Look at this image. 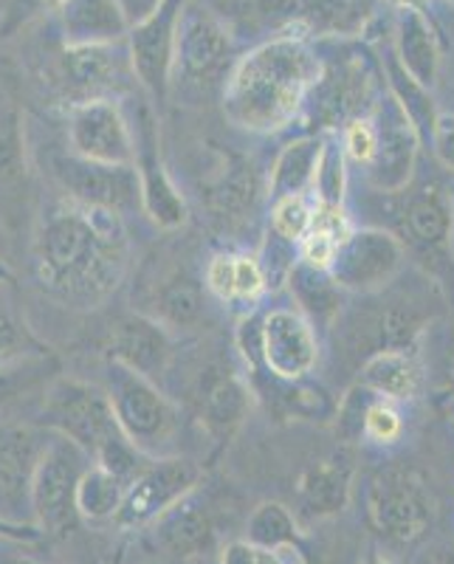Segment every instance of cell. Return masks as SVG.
<instances>
[{
  "label": "cell",
  "mask_w": 454,
  "mask_h": 564,
  "mask_svg": "<svg viewBox=\"0 0 454 564\" xmlns=\"http://www.w3.org/2000/svg\"><path fill=\"white\" fill-rule=\"evenodd\" d=\"M32 254L45 294L74 308H94L128 274L125 218L97 206L60 200L40 220Z\"/></svg>",
  "instance_id": "cell-1"
},
{
  "label": "cell",
  "mask_w": 454,
  "mask_h": 564,
  "mask_svg": "<svg viewBox=\"0 0 454 564\" xmlns=\"http://www.w3.org/2000/svg\"><path fill=\"white\" fill-rule=\"evenodd\" d=\"M320 77L322 59L305 37H271L229 70L224 94L226 116L255 133L285 128L307 102V94Z\"/></svg>",
  "instance_id": "cell-2"
},
{
  "label": "cell",
  "mask_w": 454,
  "mask_h": 564,
  "mask_svg": "<svg viewBox=\"0 0 454 564\" xmlns=\"http://www.w3.org/2000/svg\"><path fill=\"white\" fill-rule=\"evenodd\" d=\"M105 376H108L105 392L122 435L148 457H166L181 432L179 404L164 395L155 381L128 370L119 361H108Z\"/></svg>",
  "instance_id": "cell-3"
},
{
  "label": "cell",
  "mask_w": 454,
  "mask_h": 564,
  "mask_svg": "<svg viewBox=\"0 0 454 564\" xmlns=\"http://www.w3.org/2000/svg\"><path fill=\"white\" fill-rule=\"evenodd\" d=\"M40 426L74 441L90 460L122 435L105 387L74 376H54L43 390Z\"/></svg>",
  "instance_id": "cell-4"
},
{
  "label": "cell",
  "mask_w": 454,
  "mask_h": 564,
  "mask_svg": "<svg viewBox=\"0 0 454 564\" xmlns=\"http://www.w3.org/2000/svg\"><path fill=\"white\" fill-rule=\"evenodd\" d=\"M367 513L376 533L392 547L418 545L435 520V502L415 468L385 466L367 488Z\"/></svg>",
  "instance_id": "cell-5"
},
{
  "label": "cell",
  "mask_w": 454,
  "mask_h": 564,
  "mask_svg": "<svg viewBox=\"0 0 454 564\" xmlns=\"http://www.w3.org/2000/svg\"><path fill=\"white\" fill-rule=\"evenodd\" d=\"M90 463L94 460L88 452L79 449L68 437L52 432V441L34 471L32 497H29V511L43 536H65L74 531L79 522L77 486Z\"/></svg>",
  "instance_id": "cell-6"
},
{
  "label": "cell",
  "mask_w": 454,
  "mask_h": 564,
  "mask_svg": "<svg viewBox=\"0 0 454 564\" xmlns=\"http://www.w3.org/2000/svg\"><path fill=\"white\" fill-rule=\"evenodd\" d=\"M136 79L130 54L110 45H65L52 65V88L68 108L90 99H116Z\"/></svg>",
  "instance_id": "cell-7"
},
{
  "label": "cell",
  "mask_w": 454,
  "mask_h": 564,
  "mask_svg": "<svg viewBox=\"0 0 454 564\" xmlns=\"http://www.w3.org/2000/svg\"><path fill=\"white\" fill-rule=\"evenodd\" d=\"M201 466L190 457H153L139 475L125 486L122 506L116 511L114 525L122 531H141L150 528L161 513L170 511L175 502L198 491Z\"/></svg>",
  "instance_id": "cell-8"
},
{
  "label": "cell",
  "mask_w": 454,
  "mask_h": 564,
  "mask_svg": "<svg viewBox=\"0 0 454 564\" xmlns=\"http://www.w3.org/2000/svg\"><path fill=\"white\" fill-rule=\"evenodd\" d=\"M231 32L204 0H186L179 14L173 45V74L193 85H209L229 70Z\"/></svg>",
  "instance_id": "cell-9"
},
{
  "label": "cell",
  "mask_w": 454,
  "mask_h": 564,
  "mask_svg": "<svg viewBox=\"0 0 454 564\" xmlns=\"http://www.w3.org/2000/svg\"><path fill=\"white\" fill-rule=\"evenodd\" d=\"M392 206V235L423 260H446L454 240V206L441 184L407 186L396 193Z\"/></svg>",
  "instance_id": "cell-10"
},
{
  "label": "cell",
  "mask_w": 454,
  "mask_h": 564,
  "mask_svg": "<svg viewBox=\"0 0 454 564\" xmlns=\"http://www.w3.org/2000/svg\"><path fill=\"white\" fill-rule=\"evenodd\" d=\"M52 175L63 186L68 200L83 206L128 215L141 206V184L136 167L122 164H99V161L79 159V155H54Z\"/></svg>",
  "instance_id": "cell-11"
},
{
  "label": "cell",
  "mask_w": 454,
  "mask_h": 564,
  "mask_svg": "<svg viewBox=\"0 0 454 564\" xmlns=\"http://www.w3.org/2000/svg\"><path fill=\"white\" fill-rule=\"evenodd\" d=\"M403 257L407 249L390 229H353L333 257L327 274L342 291L372 294L396 280L403 269Z\"/></svg>",
  "instance_id": "cell-12"
},
{
  "label": "cell",
  "mask_w": 454,
  "mask_h": 564,
  "mask_svg": "<svg viewBox=\"0 0 454 564\" xmlns=\"http://www.w3.org/2000/svg\"><path fill=\"white\" fill-rule=\"evenodd\" d=\"M186 0H159V7L128 32V54L136 79L159 105L173 83V45L179 14Z\"/></svg>",
  "instance_id": "cell-13"
},
{
  "label": "cell",
  "mask_w": 454,
  "mask_h": 564,
  "mask_svg": "<svg viewBox=\"0 0 454 564\" xmlns=\"http://www.w3.org/2000/svg\"><path fill=\"white\" fill-rule=\"evenodd\" d=\"M71 153L99 164H122L136 161L133 128L122 105L116 99H90L71 108L68 116Z\"/></svg>",
  "instance_id": "cell-14"
},
{
  "label": "cell",
  "mask_w": 454,
  "mask_h": 564,
  "mask_svg": "<svg viewBox=\"0 0 454 564\" xmlns=\"http://www.w3.org/2000/svg\"><path fill=\"white\" fill-rule=\"evenodd\" d=\"M48 441L52 432L40 423L0 417V517L14 520V513L29 508L34 471Z\"/></svg>",
  "instance_id": "cell-15"
},
{
  "label": "cell",
  "mask_w": 454,
  "mask_h": 564,
  "mask_svg": "<svg viewBox=\"0 0 454 564\" xmlns=\"http://www.w3.org/2000/svg\"><path fill=\"white\" fill-rule=\"evenodd\" d=\"M372 113H376L372 122H376L378 144L367 173H370V184L376 186V193L396 195L412 184L421 135L392 97L381 99Z\"/></svg>",
  "instance_id": "cell-16"
},
{
  "label": "cell",
  "mask_w": 454,
  "mask_h": 564,
  "mask_svg": "<svg viewBox=\"0 0 454 564\" xmlns=\"http://www.w3.org/2000/svg\"><path fill=\"white\" fill-rule=\"evenodd\" d=\"M320 359L314 325L291 308L271 311L260 325V365L277 379H305Z\"/></svg>",
  "instance_id": "cell-17"
},
{
  "label": "cell",
  "mask_w": 454,
  "mask_h": 564,
  "mask_svg": "<svg viewBox=\"0 0 454 564\" xmlns=\"http://www.w3.org/2000/svg\"><path fill=\"white\" fill-rule=\"evenodd\" d=\"M370 9V0H266L262 14L282 20L296 37H353L367 26Z\"/></svg>",
  "instance_id": "cell-18"
},
{
  "label": "cell",
  "mask_w": 454,
  "mask_h": 564,
  "mask_svg": "<svg viewBox=\"0 0 454 564\" xmlns=\"http://www.w3.org/2000/svg\"><path fill=\"white\" fill-rule=\"evenodd\" d=\"M133 148V167L139 173L141 184V206H144V212H148L155 224L164 226V229H175V226H181L186 220V206L179 189H175V184L166 178L164 167H161L159 133H155L153 116H150L148 108H141L139 119H136Z\"/></svg>",
  "instance_id": "cell-19"
},
{
  "label": "cell",
  "mask_w": 454,
  "mask_h": 564,
  "mask_svg": "<svg viewBox=\"0 0 454 564\" xmlns=\"http://www.w3.org/2000/svg\"><path fill=\"white\" fill-rule=\"evenodd\" d=\"M105 352H108V361H119L128 370L155 381L173 361V341L161 322L148 319V316H128L110 327Z\"/></svg>",
  "instance_id": "cell-20"
},
{
  "label": "cell",
  "mask_w": 454,
  "mask_h": 564,
  "mask_svg": "<svg viewBox=\"0 0 454 564\" xmlns=\"http://www.w3.org/2000/svg\"><path fill=\"white\" fill-rule=\"evenodd\" d=\"M353 475H356V463L347 449L333 452L314 466H307L296 486V506L302 517L325 520L339 513L350 500Z\"/></svg>",
  "instance_id": "cell-21"
},
{
  "label": "cell",
  "mask_w": 454,
  "mask_h": 564,
  "mask_svg": "<svg viewBox=\"0 0 454 564\" xmlns=\"http://www.w3.org/2000/svg\"><path fill=\"white\" fill-rule=\"evenodd\" d=\"M193 494L175 502L170 511L161 513L159 520L148 528L155 545L175 558H193L201 553H209L215 547V539H218V528H215L212 513L193 500Z\"/></svg>",
  "instance_id": "cell-22"
},
{
  "label": "cell",
  "mask_w": 454,
  "mask_h": 564,
  "mask_svg": "<svg viewBox=\"0 0 454 564\" xmlns=\"http://www.w3.org/2000/svg\"><path fill=\"white\" fill-rule=\"evenodd\" d=\"M251 390L235 372H209L201 376L198 417L206 435L215 443H229L244 421L249 417Z\"/></svg>",
  "instance_id": "cell-23"
},
{
  "label": "cell",
  "mask_w": 454,
  "mask_h": 564,
  "mask_svg": "<svg viewBox=\"0 0 454 564\" xmlns=\"http://www.w3.org/2000/svg\"><path fill=\"white\" fill-rule=\"evenodd\" d=\"M57 14L65 45H110L130 32L119 0H65Z\"/></svg>",
  "instance_id": "cell-24"
},
{
  "label": "cell",
  "mask_w": 454,
  "mask_h": 564,
  "mask_svg": "<svg viewBox=\"0 0 454 564\" xmlns=\"http://www.w3.org/2000/svg\"><path fill=\"white\" fill-rule=\"evenodd\" d=\"M396 57L415 83L423 88H435L441 74V45L426 12L418 9H398L396 14Z\"/></svg>",
  "instance_id": "cell-25"
},
{
  "label": "cell",
  "mask_w": 454,
  "mask_h": 564,
  "mask_svg": "<svg viewBox=\"0 0 454 564\" xmlns=\"http://www.w3.org/2000/svg\"><path fill=\"white\" fill-rule=\"evenodd\" d=\"M358 384L376 392L378 398L390 401H410L421 390V361L418 352L378 350L367 356L365 367L358 372Z\"/></svg>",
  "instance_id": "cell-26"
},
{
  "label": "cell",
  "mask_w": 454,
  "mask_h": 564,
  "mask_svg": "<svg viewBox=\"0 0 454 564\" xmlns=\"http://www.w3.org/2000/svg\"><path fill=\"white\" fill-rule=\"evenodd\" d=\"M432 322V314H423L421 302L392 300L372 319V352L403 350L418 352V339ZM370 352V356H372Z\"/></svg>",
  "instance_id": "cell-27"
},
{
  "label": "cell",
  "mask_w": 454,
  "mask_h": 564,
  "mask_svg": "<svg viewBox=\"0 0 454 564\" xmlns=\"http://www.w3.org/2000/svg\"><path fill=\"white\" fill-rule=\"evenodd\" d=\"M322 141L325 139H296L282 150L269 181V189L274 195V200L289 198V195H307L314 189Z\"/></svg>",
  "instance_id": "cell-28"
},
{
  "label": "cell",
  "mask_w": 454,
  "mask_h": 564,
  "mask_svg": "<svg viewBox=\"0 0 454 564\" xmlns=\"http://www.w3.org/2000/svg\"><path fill=\"white\" fill-rule=\"evenodd\" d=\"M291 294L296 296L300 308L320 325H327L339 316L342 311V289L333 282L327 271L314 269L307 263H294L289 271ZM307 319V322H311Z\"/></svg>",
  "instance_id": "cell-29"
},
{
  "label": "cell",
  "mask_w": 454,
  "mask_h": 564,
  "mask_svg": "<svg viewBox=\"0 0 454 564\" xmlns=\"http://www.w3.org/2000/svg\"><path fill=\"white\" fill-rule=\"evenodd\" d=\"M385 74H387V85H390V97L396 99L398 108L407 113V119L412 122V128L418 130L421 141L432 139V130H435L437 122V110H435V99L429 94V88H423L421 83L407 74L401 63H398L396 52L387 54L385 59Z\"/></svg>",
  "instance_id": "cell-30"
},
{
  "label": "cell",
  "mask_w": 454,
  "mask_h": 564,
  "mask_svg": "<svg viewBox=\"0 0 454 564\" xmlns=\"http://www.w3.org/2000/svg\"><path fill=\"white\" fill-rule=\"evenodd\" d=\"M246 539L266 551H300L302 531L296 513L282 502H260L246 522Z\"/></svg>",
  "instance_id": "cell-31"
},
{
  "label": "cell",
  "mask_w": 454,
  "mask_h": 564,
  "mask_svg": "<svg viewBox=\"0 0 454 564\" xmlns=\"http://www.w3.org/2000/svg\"><path fill=\"white\" fill-rule=\"evenodd\" d=\"M125 482L105 471L102 466L90 463L77 486V513L85 522H114L116 511L122 506Z\"/></svg>",
  "instance_id": "cell-32"
},
{
  "label": "cell",
  "mask_w": 454,
  "mask_h": 564,
  "mask_svg": "<svg viewBox=\"0 0 454 564\" xmlns=\"http://www.w3.org/2000/svg\"><path fill=\"white\" fill-rule=\"evenodd\" d=\"M54 372H57V359L52 352L26 356V359L0 367V412L14 404L18 398L26 395L29 390H34V387L48 384L54 379Z\"/></svg>",
  "instance_id": "cell-33"
},
{
  "label": "cell",
  "mask_w": 454,
  "mask_h": 564,
  "mask_svg": "<svg viewBox=\"0 0 454 564\" xmlns=\"http://www.w3.org/2000/svg\"><path fill=\"white\" fill-rule=\"evenodd\" d=\"M155 305H159L161 325L184 327L193 325L201 314H204V291L198 289V282L190 276H173L161 285L155 294Z\"/></svg>",
  "instance_id": "cell-34"
},
{
  "label": "cell",
  "mask_w": 454,
  "mask_h": 564,
  "mask_svg": "<svg viewBox=\"0 0 454 564\" xmlns=\"http://www.w3.org/2000/svg\"><path fill=\"white\" fill-rule=\"evenodd\" d=\"M257 198V181L249 164H235L229 173L218 181V186L209 193L212 209L218 212L220 218L240 220L246 218L255 206Z\"/></svg>",
  "instance_id": "cell-35"
},
{
  "label": "cell",
  "mask_w": 454,
  "mask_h": 564,
  "mask_svg": "<svg viewBox=\"0 0 454 564\" xmlns=\"http://www.w3.org/2000/svg\"><path fill=\"white\" fill-rule=\"evenodd\" d=\"M23 175H26L23 116L9 99L0 97V184H12Z\"/></svg>",
  "instance_id": "cell-36"
},
{
  "label": "cell",
  "mask_w": 454,
  "mask_h": 564,
  "mask_svg": "<svg viewBox=\"0 0 454 564\" xmlns=\"http://www.w3.org/2000/svg\"><path fill=\"white\" fill-rule=\"evenodd\" d=\"M40 352H52V347L37 339V334L18 311L0 302V367L26 359V356H40Z\"/></svg>",
  "instance_id": "cell-37"
},
{
  "label": "cell",
  "mask_w": 454,
  "mask_h": 564,
  "mask_svg": "<svg viewBox=\"0 0 454 564\" xmlns=\"http://www.w3.org/2000/svg\"><path fill=\"white\" fill-rule=\"evenodd\" d=\"M345 150H342L339 139H325L322 141V155L320 167L314 175V193L316 204H342L345 200Z\"/></svg>",
  "instance_id": "cell-38"
},
{
  "label": "cell",
  "mask_w": 454,
  "mask_h": 564,
  "mask_svg": "<svg viewBox=\"0 0 454 564\" xmlns=\"http://www.w3.org/2000/svg\"><path fill=\"white\" fill-rule=\"evenodd\" d=\"M361 435L376 446H396L403 435V415L396 401L372 395L361 421Z\"/></svg>",
  "instance_id": "cell-39"
},
{
  "label": "cell",
  "mask_w": 454,
  "mask_h": 564,
  "mask_svg": "<svg viewBox=\"0 0 454 564\" xmlns=\"http://www.w3.org/2000/svg\"><path fill=\"white\" fill-rule=\"evenodd\" d=\"M314 206L307 204V195H289V198L274 200V215H271V231L282 243H300L311 229Z\"/></svg>",
  "instance_id": "cell-40"
},
{
  "label": "cell",
  "mask_w": 454,
  "mask_h": 564,
  "mask_svg": "<svg viewBox=\"0 0 454 564\" xmlns=\"http://www.w3.org/2000/svg\"><path fill=\"white\" fill-rule=\"evenodd\" d=\"M342 150H345V159H353L356 164H365L370 167L372 155H376L378 133L372 116H358V119H350L342 130Z\"/></svg>",
  "instance_id": "cell-41"
},
{
  "label": "cell",
  "mask_w": 454,
  "mask_h": 564,
  "mask_svg": "<svg viewBox=\"0 0 454 564\" xmlns=\"http://www.w3.org/2000/svg\"><path fill=\"white\" fill-rule=\"evenodd\" d=\"M266 289V274L255 257H231V302H255Z\"/></svg>",
  "instance_id": "cell-42"
},
{
  "label": "cell",
  "mask_w": 454,
  "mask_h": 564,
  "mask_svg": "<svg viewBox=\"0 0 454 564\" xmlns=\"http://www.w3.org/2000/svg\"><path fill=\"white\" fill-rule=\"evenodd\" d=\"M294 553L300 551H266L249 539H237L220 551V564H294Z\"/></svg>",
  "instance_id": "cell-43"
},
{
  "label": "cell",
  "mask_w": 454,
  "mask_h": 564,
  "mask_svg": "<svg viewBox=\"0 0 454 564\" xmlns=\"http://www.w3.org/2000/svg\"><path fill=\"white\" fill-rule=\"evenodd\" d=\"M65 0H9L7 18H3V34H14L20 26H26L32 20L43 18V14H52L63 9Z\"/></svg>",
  "instance_id": "cell-44"
},
{
  "label": "cell",
  "mask_w": 454,
  "mask_h": 564,
  "mask_svg": "<svg viewBox=\"0 0 454 564\" xmlns=\"http://www.w3.org/2000/svg\"><path fill=\"white\" fill-rule=\"evenodd\" d=\"M432 148H435V155L441 159L443 167L454 170V113H441L435 122V130H432Z\"/></svg>",
  "instance_id": "cell-45"
},
{
  "label": "cell",
  "mask_w": 454,
  "mask_h": 564,
  "mask_svg": "<svg viewBox=\"0 0 454 564\" xmlns=\"http://www.w3.org/2000/svg\"><path fill=\"white\" fill-rule=\"evenodd\" d=\"M206 289L220 300L231 302V257H215L206 269Z\"/></svg>",
  "instance_id": "cell-46"
},
{
  "label": "cell",
  "mask_w": 454,
  "mask_h": 564,
  "mask_svg": "<svg viewBox=\"0 0 454 564\" xmlns=\"http://www.w3.org/2000/svg\"><path fill=\"white\" fill-rule=\"evenodd\" d=\"M0 539H9V542H40L43 531L34 522H14L0 517Z\"/></svg>",
  "instance_id": "cell-47"
},
{
  "label": "cell",
  "mask_w": 454,
  "mask_h": 564,
  "mask_svg": "<svg viewBox=\"0 0 454 564\" xmlns=\"http://www.w3.org/2000/svg\"><path fill=\"white\" fill-rule=\"evenodd\" d=\"M119 7L128 14L130 26H136L139 20H144L155 7H159V0H119Z\"/></svg>",
  "instance_id": "cell-48"
},
{
  "label": "cell",
  "mask_w": 454,
  "mask_h": 564,
  "mask_svg": "<svg viewBox=\"0 0 454 564\" xmlns=\"http://www.w3.org/2000/svg\"><path fill=\"white\" fill-rule=\"evenodd\" d=\"M392 9H418V12H426L429 9V0H387Z\"/></svg>",
  "instance_id": "cell-49"
},
{
  "label": "cell",
  "mask_w": 454,
  "mask_h": 564,
  "mask_svg": "<svg viewBox=\"0 0 454 564\" xmlns=\"http://www.w3.org/2000/svg\"><path fill=\"white\" fill-rule=\"evenodd\" d=\"M3 564H43V562H37V558H29V556H12V558H7Z\"/></svg>",
  "instance_id": "cell-50"
},
{
  "label": "cell",
  "mask_w": 454,
  "mask_h": 564,
  "mask_svg": "<svg viewBox=\"0 0 454 564\" xmlns=\"http://www.w3.org/2000/svg\"><path fill=\"white\" fill-rule=\"evenodd\" d=\"M446 412H448V417H452V423H454V395L448 398V404H446Z\"/></svg>",
  "instance_id": "cell-51"
},
{
  "label": "cell",
  "mask_w": 454,
  "mask_h": 564,
  "mask_svg": "<svg viewBox=\"0 0 454 564\" xmlns=\"http://www.w3.org/2000/svg\"><path fill=\"white\" fill-rule=\"evenodd\" d=\"M9 280V271H7V265L0 263V282H7Z\"/></svg>",
  "instance_id": "cell-52"
},
{
  "label": "cell",
  "mask_w": 454,
  "mask_h": 564,
  "mask_svg": "<svg viewBox=\"0 0 454 564\" xmlns=\"http://www.w3.org/2000/svg\"><path fill=\"white\" fill-rule=\"evenodd\" d=\"M441 564H454V551H448V553H446V556H443V558H441Z\"/></svg>",
  "instance_id": "cell-53"
},
{
  "label": "cell",
  "mask_w": 454,
  "mask_h": 564,
  "mask_svg": "<svg viewBox=\"0 0 454 564\" xmlns=\"http://www.w3.org/2000/svg\"><path fill=\"white\" fill-rule=\"evenodd\" d=\"M367 564H390V562H387V558H370Z\"/></svg>",
  "instance_id": "cell-54"
},
{
  "label": "cell",
  "mask_w": 454,
  "mask_h": 564,
  "mask_svg": "<svg viewBox=\"0 0 454 564\" xmlns=\"http://www.w3.org/2000/svg\"><path fill=\"white\" fill-rule=\"evenodd\" d=\"M448 3H452V7H454V0H448Z\"/></svg>",
  "instance_id": "cell-55"
}]
</instances>
